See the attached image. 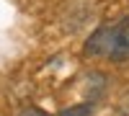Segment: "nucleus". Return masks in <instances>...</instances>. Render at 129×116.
<instances>
[{
  "label": "nucleus",
  "mask_w": 129,
  "mask_h": 116,
  "mask_svg": "<svg viewBox=\"0 0 129 116\" xmlns=\"http://www.w3.org/2000/svg\"><path fill=\"white\" fill-rule=\"evenodd\" d=\"M106 57L111 62H126L129 59V16L109 26V49Z\"/></svg>",
  "instance_id": "obj_1"
},
{
  "label": "nucleus",
  "mask_w": 129,
  "mask_h": 116,
  "mask_svg": "<svg viewBox=\"0 0 129 116\" xmlns=\"http://www.w3.org/2000/svg\"><path fill=\"white\" fill-rule=\"evenodd\" d=\"M106 49H109V26H101L88 41H85V54L106 57Z\"/></svg>",
  "instance_id": "obj_2"
},
{
  "label": "nucleus",
  "mask_w": 129,
  "mask_h": 116,
  "mask_svg": "<svg viewBox=\"0 0 129 116\" xmlns=\"http://www.w3.org/2000/svg\"><path fill=\"white\" fill-rule=\"evenodd\" d=\"M59 116H93V108L88 106V103H78V106H70V108H64Z\"/></svg>",
  "instance_id": "obj_3"
},
{
  "label": "nucleus",
  "mask_w": 129,
  "mask_h": 116,
  "mask_svg": "<svg viewBox=\"0 0 129 116\" xmlns=\"http://www.w3.org/2000/svg\"><path fill=\"white\" fill-rule=\"evenodd\" d=\"M18 116H47V113L41 111V108H34V106H28V108H23V111H21Z\"/></svg>",
  "instance_id": "obj_4"
}]
</instances>
